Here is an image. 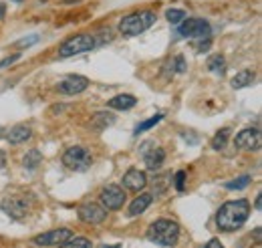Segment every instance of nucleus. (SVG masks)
<instances>
[{
    "mask_svg": "<svg viewBox=\"0 0 262 248\" xmlns=\"http://www.w3.org/2000/svg\"><path fill=\"white\" fill-rule=\"evenodd\" d=\"M250 216V204L248 200H230L224 202L216 214V224L222 232L238 230Z\"/></svg>",
    "mask_w": 262,
    "mask_h": 248,
    "instance_id": "obj_1",
    "label": "nucleus"
},
{
    "mask_svg": "<svg viewBox=\"0 0 262 248\" xmlns=\"http://www.w3.org/2000/svg\"><path fill=\"white\" fill-rule=\"evenodd\" d=\"M147 238L160 246H173L180 238V226L173 222V220H167V218H160L156 220L149 230H147Z\"/></svg>",
    "mask_w": 262,
    "mask_h": 248,
    "instance_id": "obj_2",
    "label": "nucleus"
},
{
    "mask_svg": "<svg viewBox=\"0 0 262 248\" xmlns=\"http://www.w3.org/2000/svg\"><path fill=\"white\" fill-rule=\"evenodd\" d=\"M156 23V12L151 10H139V12H133L127 14L121 23H119V31L125 36H137L141 32H145L147 29H151Z\"/></svg>",
    "mask_w": 262,
    "mask_h": 248,
    "instance_id": "obj_3",
    "label": "nucleus"
},
{
    "mask_svg": "<svg viewBox=\"0 0 262 248\" xmlns=\"http://www.w3.org/2000/svg\"><path fill=\"white\" fill-rule=\"evenodd\" d=\"M97 47V40L93 34H75L71 38H67L65 43L59 47V57L67 59V57H75L81 53H87L91 49Z\"/></svg>",
    "mask_w": 262,
    "mask_h": 248,
    "instance_id": "obj_4",
    "label": "nucleus"
},
{
    "mask_svg": "<svg viewBox=\"0 0 262 248\" xmlns=\"http://www.w3.org/2000/svg\"><path fill=\"white\" fill-rule=\"evenodd\" d=\"M63 163H65L69 170H75V172H85L91 168L93 163V155L87 148L83 146H73L69 148L65 154H63Z\"/></svg>",
    "mask_w": 262,
    "mask_h": 248,
    "instance_id": "obj_5",
    "label": "nucleus"
},
{
    "mask_svg": "<svg viewBox=\"0 0 262 248\" xmlns=\"http://www.w3.org/2000/svg\"><path fill=\"white\" fill-rule=\"evenodd\" d=\"M210 32L212 29L204 18H184L178 29V34L184 38H208Z\"/></svg>",
    "mask_w": 262,
    "mask_h": 248,
    "instance_id": "obj_6",
    "label": "nucleus"
},
{
    "mask_svg": "<svg viewBox=\"0 0 262 248\" xmlns=\"http://www.w3.org/2000/svg\"><path fill=\"white\" fill-rule=\"evenodd\" d=\"M123 204H125V192H123V188L111 184V186H105L101 190V206L105 210H119Z\"/></svg>",
    "mask_w": 262,
    "mask_h": 248,
    "instance_id": "obj_7",
    "label": "nucleus"
},
{
    "mask_svg": "<svg viewBox=\"0 0 262 248\" xmlns=\"http://www.w3.org/2000/svg\"><path fill=\"white\" fill-rule=\"evenodd\" d=\"M236 148L240 150H246V152H252V150H260L262 143V135L258 127H246L242 129L238 135H236Z\"/></svg>",
    "mask_w": 262,
    "mask_h": 248,
    "instance_id": "obj_8",
    "label": "nucleus"
},
{
    "mask_svg": "<svg viewBox=\"0 0 262 248\" xmlns=\"http://www.w3.org/2000/svg\"><path fill=\"white\" fill-rule=\"evenodd\" d=\"M141 155H143V161H145V168L147 170H160L162 166H164L165 161V152L162 148H158V146H154V143H143V148H141Z\"/></svg>",
    "mask_w": 262,
    "mask_h": 248,
    "instance_id": "obj_9",
    "label": "nucleus"
},
{
    "mask_svg": "<svg viewBox=\"0 0 262 248\" xmlns=\"http://www.w3.org/2000/svg\"><path fill=\"white\" fill-rule=\"evenodd\" d=\"M0 206H2V210H4L8 216L14 218V220L25 218L27 212H29L27 200H23V198H18V196H8V198H4V200L0 202Z\"/></svg>",
    "mask_w": 262,
    "mask_h": 248,
    "instance_id": "obj_10",
    "label": "nucleus"
},
{
    "mask_svg": "<svg viewBox=\"0 0 262 248\" xmlns=\"http://www.w3.org/2000/svg\"><path fill=\"white\" fill-rule=\"evenodd\" d=\"M89 87V79L83 75H69L59 83V91L65 95H79Z\"/></svg>",
    "mask_w": 262,
    "mask_h": 248,
    "instance_id": "obj_11",
    "label": "nucleus"
},
{
    "mask_svg": "<svg viewBox=\"0 0 262 248\" xmlns=\"http://www.w3.org/2000/svg\"><path fill=\"white\" fill-rule=\"evenodd\" d=\"M71 236H73L71 230L59 228V230H51V232L34 236V244H38V246H59V244H63L67 238H71Z\"/></svg>",
    "mask_w": 262,
    "mask_h": 248,
    "instance_id": "obj_12",
    "label": "nucleus"
},
{
    "mask_svg": "<svg viewBox=\"0 0 262 248\" xmlns=\"http://www.w3.org/2000/svg\"><path fill=\"white\" fill-rule=\"evenodd\" d=\"M79 218L83 222H87V224H101L107 218V210L103 206H99V204H93V202L91 204H83L79 208Z\"/></svg>",
    "mask_w": 262,
    "mask_h": 248,
    "instance_id": "obj_13",
    "label": "nucleus"
},
{
    "mask_svg": "<svg viewBox=\"0 0 262 248\" xmlns=\"http://www.w3.org/2000/svg\"><path fill=\"white\" fill-rule=\"evenodd\" d=\"M123 186L131 190V192H141L143 188L147 186V176H145V172H141V170H135V168H131L125 172V176H123Z\"/></svg>",
    "mask_w": 262,
    "mask_h": 248,
    "instance_id": "obj_14",
    "label": "nucleus"
},
{
    "mask_svg": "<svg viewBox=\"0 0 262 248\" xmlns=\"http://www.w3.org/2000/svg\"><path fill=\"white\" fill-rule=\"evenodd\" d=\"M31 135H33V129L29 127V125H16V127H12L4 137H6V141L8 143H25V141H29L31 139Z\"/></svg>",
    "mask_w": 262,
    "mask_h": 248,
    "instance_id": "obj_15",
    "label": "nucleus"
},
{
    "mask_svg": "<svg viewBox=\"0 0 262 248\" xmlns=\"http://www.w3.org/2000/svg\"><path fill=\"white\" fill-rule=\"evenodd\" d=\"M151 202H154V196H151V194H139V196L131 202L129 216H139V214H143V212L149 208Z\"/></svg>",
    "mask_w": 262,
    "mask_h": 248,
    "instance_id": "obj_16",
    "label": "nucleus"
},
{
    "mask_svg": "<svg viewBox=\"0 0 262 248\" xmlns=\"http://www.w3.org/2000/svg\"><path fill=\"white\" fill-rule=\"evenodd\" d=\"M135 103H137V99H135L133 95H117V97H113V99L109 101V107H111V109H121V111H125V109L135 107Z\"/></svg>",
    "mask_w": 262,
    "mask_h": 248,
    "instance_id": "obj_17",
    "label": "nucleus"
},
{
    "mask_svg": "<svg viewBox=\"0 0 262 248\" xmlns=\"http://www.w3.org/2000/svg\"><path fill=\"white\" fill-rule=\"evenodd\" d=\"M252 81H254V73L252 71H242L232 79V87L234 89H242V87H248Z\"/></svg>",
    "mask_w": 262,
    "mask_h": 248,
    "instance_id": "obj_18",
    "label": "nucleus"
},
{
    "mask_svg": "<svg viewBox=\"0 0 262 248\" xmlns=\"http://www.w3.org/2000/svg\"><path fill=\"white\" fill-rule=\"evenodd\" d=\"M206 65H208V69H210L212 73H216V75H224V71H226V59H224L222 55H212Z\"/></svg>",
    "mask_w": 262,
    "mask_h": 248,
    "instance_id": "obj_19",
    "label": "nucleus"
},
{
    "mask_svg": "<svg viewBox=\"0 0 262 248\" xmlns=\"http://www.w3.org/2000/svg\"><path fill=\"white\" fill-rule=\"evenodd\" d=\"M61 248H93L91 246V242H89V238H85V236H71V238H67L63 244H59Z\"/></svg>",
    "mask_w": 262,
    "mask_h": 248,
    "instance_id": "obj_20",
    "label": "nucleus"
},
{
    "mask_svg": "<svg viewBox=\"0 0 262 248\" xmlns=\"http://www.w3.org/2000/svg\"><path fill=\"white\" fill-rule=\"evenodd\" d=\"M228 137H230V129H228V127L220 129V131L214 135V139H212V148H214V150H224V148H226V141H228Z\"/></svg>",
    "mask_w": 262,
    "mask_h": 248,
    "instance_id": "obj_21",
    "label": "nucleus"
},
{
    "mask_svg": "<svg viewBox=\"0 0 262 248\" xmlns=\"http://www.w3.org/2000/svg\"><path fill=\"white\" fill-rule=\"evenodd\" d=\"M162 119H164V115H162V113H158V115H154V117H149L147 121H143V123H139V125H137L133 133H135V135H139V133H143V131H147V129H151L154 125H158V123H160V121H162Z\"/></svg>",
    "mask_w": 262,
    "mask_h": 248,
    "instance_id": "obj_22",
    "label": "nucleus"
},
{
    "mask_svg": "<svg viewBox=\"0 0 262 248\" xmlns=\"http://www.w3.org/2000/svg\"><path fill=\"white\" fill-rule=\"evenodd\" d=\"M42 161V155L38 150H31L29 154L25 155V166L29 168V170H34V168H38V163Z\"/></svg>",
    "mask_w": 262,
    "mask_h": 248,
    "instance_id": "obj_23",
    "label": "nucleus"
},
{
    "mask_svg": "<svg viewBox=\"0 0 262 248\" xmlns=\"http://www.w3.org/2000/svg\"><path fill=\"white\" fill-rule=\"evenodd\" d=\"M252 182L250 176H240L238 180H232V182H226V190H244Z\"/></svg>",
    "mask_w": 262,
    "mask_h": 248,
    "instance_id": "obj_24",
    "label": "nucleus"
},
{
    "mask_svg": "<svg viewBox=\"0 0 262 248\" xmlns=\"http://www.w3.org/2000/svg\"><path fill=\"white\" fill-rule=\"evenodd\" d=\"M165 16H167V20H169L171 25H180V23L186 18V12L180 10V8H169V10L165 12Z\"/></svg>",
    "mask_w": 262,
    "mask_h": 248,
    "instance_id": "obj_25",
    "label": "nucleus"
},
{
    "mask_svg": "<svg viewBox=\"0 0 262 248\" xmlns=\"http://www.w3.org/2000/svg\"><path fill=\"white\" fill-rule=\"evenodd\" d=\"M115 121L113 117H105V113H97V117H95V121H93V125L97 127V129H105L107 125H111Z\"/></svg>",
    "mask_w": 262,
    "mask_h": 248,
    "instance_id": "obj_26",
    "label": "nucleus"
},
{
    "mask_svg": "<svg viewBox=\"0 0 262 248\" xmlns=\"http://www.w3.org/2000/svg\"><path fill=\"white\" fill-rule=\"evenodd\" d=\"M169 65H173V67H171V73H173V71H176V73H184V71H186V59H184L182 55H178Z\"/></svg>",
    "mask_w": 262,
    "mask_h": 248,
    "instance_id": "obj_27",
    "label": "nucleus"
},
{
    "mask_svg": "<svg viewBox=\"0 0 262 248\" xmlns=\"http://www.w3.org/2000/svg\"><path fill=\"white\" fill-rule=\"evenodd\" d=\"M210 45H212V40H210V36H208V38H206V40H204V38H202V40H200V43H194V49H196L198 53H206V51H208V49H210Z\"/></svg>",
    "mask_w": 262,
    "mask_h": 248,
    "instance_id": "obj_28",
    "label": "nucleus"
},
{
    "mask_svg": "<svg viewBox=\"0 0 262 248\" xmlns=\"http://www.w3.org/2000/svg\"><path fill=\"white\" fill-rule=\"evenodd\" d=\"M184 182H186V172L180 170V172L176 174V190H178V192H184Z\"/></svg>",
    "mask_w": 262,
    "mask_h": 248,
    "instance_id": "obj_29",
    "label": "nucleus"
},
{
    "mask_svg": "<svg viewBox=\"0 0 262 248\" xmlns=\"http://www.w3.org/2000/svg\"><path fill=\"white\" fill-rule=\"evenodd\" d=\"M34 43H38V34H34V36H31V38H23V40H18L16 47H31V45H34Z\"/></svg>",
    "mask_w": 262,
    "mask_h": 248,
    "instance_id": "obj_30",
    "label": "nucleus"
},
{
    "mask_svg": "<svg viewBox=\"0 0 262 248\" xmlns=\"http://www.w3.org/2000/svg\"><path fill=\"white\" fill-rule=\"evenodd\" d=\"M18 59H20V53H16V55H12V57H8V59H2V61H0V69H4V67H8L10 63L18 61Z\"/></svg>",
    "mask_w": 262,
    "mask_h": 248,
    "instance_id": "obj_31",
    "label": "nucleus"
},
{
    "mask_svg": "<svg viewBox=\"0 0 262 248\" xmlns=\"http://www.w3.org/2000/svg\"><path fill=\"white\" fill-rule=\"evenodd\" d=\"M202 248H224V244H222L218 238H212L210 242H206V244H204Z\"/></svg>",
    "mask_w": 262,
    "mask_h": 248,
    "instance_id": "obj_32",
    "label": "nucleus"
},
{
    "mask_svg": "<svg viewBox=\"0 0 262 248\" xmlns=\"http://www.w3.org/2000/svg\"><path fill=\"white\" fill-rule=\"evenodd\" d=\"M6 166V154L0 150V168H4Z\"/></svg>",
    "mask_w": 262,
    "mask_h": 248,
    "instance_id": "obj_33",
    "label": "nucleus"
},
{
    "mask_svg": "<svg viewBox=\"0 0 262 248\" xmlns=\"http://www.w3.org/2000/svg\"><path fill=\"white\" fill-rule=\"evenodd\" d=\"M260 202H262V198L258 196V198H256V202H254V208H256V210H260Z\"/></svg>",
    "mask_w": 262,
    "mask_h": 248,
    "instance_id": "obj_34",
    "label": "nucleus"
},
{
    "mask_svg": "<svg viewBox=\"0 0 262 248\" xmlns=\"http://www.w3.org/2000/svg\"><path fill=\"white\" fill-rule=\"evenodd\" d=\"M254 238L260 242V228H256V230H254Z\"/></svg>",
    "mask_w": 262,
    "mask_h": 248,
    "instance_id": "obj_35",
    "label": "nucleus"
},
{
    "mask_svg": "<svg viewBox=\"0 0 262 248\" xmlns=\"http://www.w3.org/2000/svg\"><path fill=\"white\" fill-rule=\"evenodd\" d=\"M4 14H6V8H4V4H0V18H4Z\"/></svg>",
    "mask_w": 262,
    "mask_h": 248,
    "instance_id": "obj_36",
    "label": "nucleus"
},
{
    "mask_svg": "<svg viewBox=\"0 0 262 248\" xmlns=\"http://www.w3.org/2000/svg\"><path fill=\"white\" fill-rule=\"evenodd\" d=\"M103 248H121V246H107V244H105Z\"/></svg>",
    "mask_w": 262,
    "mask_h": 248,
    "instance_id": "obj_37",
    "label": "nucleus"
},
{
    "mask_svg": "<svg viewBox=\"0 0 262 248\" xmlns=\"http://www.w3.org/2000/svg\"><path fill=\"white\" fill-rule=\"evenodd\" d=\"M14 2H23V0H14Z\"/></svg>",
    "mask_w": 262,
    "mask_h": 248,
    "instance_id": "obj_38",
    "label": "nucleus"
}]
</instances>
